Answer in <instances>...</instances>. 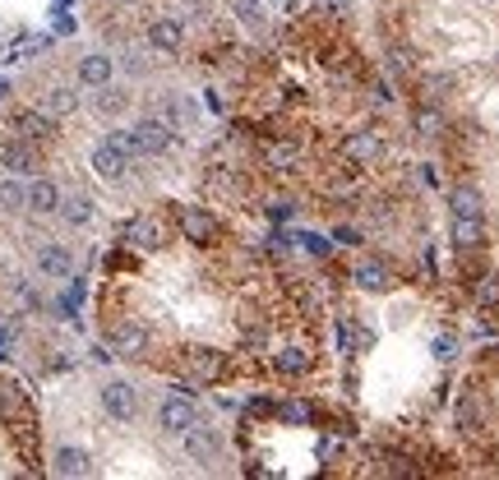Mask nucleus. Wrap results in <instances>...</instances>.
Here are the masks:
<instances>
[{"mask_svg": "<svg viewBox=\"0 0 499 480\" xmlns=\"http://www.w3.org/2000/svg\"><path fill=\"white\" fill-rule=\"evenodd\" d=\"M226 351H217V346H185L180 351V379L189 383V388H213V383H222L226 379Z\"/></svg>", "mask_w": 499, "mask_h": 480, "instance_id": "f257e3e1", "label": "nucleus"}, {"mask_svg": "<svg viewBox=\"0 0 499 480\" xmlns=\"http://www.w3.org/2000/svg\"><path fill=\"white\" fill-rule=\"evenodd\" d=\"M121 139H125V148L134 157H162L176 143V130L167 125L162 115H143V120H134L130 130H121Z\"/></svg>", "mask_w": 499, "mask_h": 480, "instance_id": "f03ea898", "label": "nucleus"}, {"mask_svg": "<svg viewBox=\"0 0 499 480\" xmlns=\"http://www.w3.org/2000/svg\"><path fill=\"white\" fill-rule=\"evenodd\" d=\"M130 167H134V152L125 148L121 130L116 134H106L97 148H93V176L106 180V185H125L130 180Z\"/></svg>", "mask_w": 499, "mask_h": 480, "instance_id": "7ed1b4c3", "label": "nucleus"}, {"mask_svg": "<svg viewBox=\"0 0 499 480\" xmlns=\"http://www.w3.org/2000/svg\"><path fill=\"white\" fill-rule=\"evenodd\" d=\"M121 240H125L134 254H158L167 240H171V231H167V222H162L158 213H134V217L121 226Z\"/></svg>", "mask_w": 499, "mask_h": 480, "instance_id": "20e7f679", "label": "nucleus"}, {"mask_svg": "<svg viewBox=\"0 0 499 480\" xmlns=\"http://www.w3.org/2000/svg\"><path fill=\"white\" fill-rule=\"evenodd\" d=\"M5 130L19 134V139H28V143H37V148H51L56 120H51L42 106H19V111H10V125H5Z\"/></svg>", "mask_w": 499, "mask_h": 480, "instance_id": "39448f33", "label": "nucleus"}, {"mask_svg": "<svg viewBox=\"0 0 499 480\" xmlns=\"http://www.w3.org/2000/svg\"><path fill=\"white\" fill-rule=\"evenodd\" d=\"M0 167H5L10 176H37V167H42V148L5 130L0 134Z\"/></svg>", "mask_w": 499, "mask_h": 480, "instance_id": "423d86ee", "label": "nucleus"}, {"mask_svg": "<svg viewBox=\"0 0 499 480\" xmlns=\"http://www.w3.org/2000/svg\"><path fill=\"white\" fill-rule=\"evenodd\" d=\"M180 444H185V457L189 462H217L222 457V448H226V438H222V429L217 425H204V420H195L185 434H180Z\"/></svg>", "mask_w": 499, "mask_h": 480, "instance_id": "0eeeda50", "label": "nucleus"}, {"mask_svg": "<svg viewBox=\"0 0 499 480\" xmlns=\"http://www.w3.org/2000/svg\"><path fill=\"white\" fill-rule=\"evenodd\" d=\"M176 226H180V240H189V245H213L217 240V217L199 204H180L176 208Z\"/></svg>", "mask_w": 499, "mask_h": 480, "instance_id": "6e6552de", "label": "nucleus"}, {"mask_svg": "<svg viewBox=\"0 0 499 480\" xmlns=\"http://www.w3.org/2000/svg\"><path fill=\"white\" fill-rule=\"evenodd\" d=\"M195 420H199V402H195L189 392H167V397H162V407H158V425H162L167 434H185Z\"/></svg>", "mask_w": 499, "mask_h": 480, "instance_id": "1a4fd4ad", "label": "nucleus"}, {"mask_svg": "<svg viewBox=\"0 0 499 480\" xmlns=\"http://www.w3.org/2000/svg\"><path fill=\"white\" fill-rule=\"evenodd\" d=\"M102 411H106L111 420L130 425V420L139 416V392H134V383H125V379H111V383L102 388Z\"/></svg>", "mask_w": 499, "mask_h": 480, "instance_id": "9d476101", "label": "nucleus"}, {"mask_svg": "<svg viewBox=\"0 0 499 480\" xmlns=\"http://www.w3.org/2000/svg\"><path fill=\"white\" fill-rule=\"evenodd\" d=\"M148 47L158 51V56H176L185 47V23L176 14H158V19H148Z\"/></svg>", "mask_w": 499, "mask_h": 480, "instance_id": "9b49d317", "label": "nucleus"}, {"mask_svg": "<svg viewBox=\"0 0 499 480\" xmlns=\"http://www.w3.org/2000/svg\"><path fill=\"white\" fill-rule=\"evenodd\" d=\"M383 157V139L374 130H352L347 139H342V162L347 167H370Z\"/></svg>", "mask_w": 499, "mask_h": 480, "instance_id": "f8f14e48", "label": "nucleus"}, {"mask_svg": "<svg viewBox=\"0 0 499 480\" xmlns=\"http://www.w3.org/2000/svg\"><path fill=\"white\" fill-rule=\"evenodd\" d=\"M106 342H111V351H116V355L134 360V355H143V351H148V328H143V324H134V318H121V324H111Z\"/></svg>", "mask_w": 499, "mask_h": 480, "instance_id": "ddd939ff", "label": "nucleus"}, {"mask_svg": "<svg viewBox=\"0 0 499 480\" xmlns=\"http://www.w3.org/2000/svg\"><path fill=\"white\" fill-rule=\"evenodd\" d=\"M352 282L361 291H370V296H383V291H393V268L383 263V259H356Z\"/></svg>", "mask_w": 499, "mask_h": 480, "instance_id": "4468645a", "label": "nucleus"}, {"mask_svg": "<svg viewBox=\"0 0 499 480\" xmlns=\"http://www.w3.org/2000/svg\"><path fill=\"white\" fill-rule=\"evenodd\" d=\"M28 213H37V217H51V213H60V185L56 180H47V176H32L28 180V204H23Z\"/></svg>", "mask_w": 499, "mask_h": 480, "instance_id": "2eb2a0df", "label": "nucleus"}, {"mask_svg": "<svg viewBox=\"0 0 499 480\" xmlns=\"http://www.w3.org/2000/svg\"><path fill=\"white\" fill-rule=\"evenodd\" d=\"M158 115L167 120V125H171L176 134H185V130H195V125H199V106H195V102H189V97H180V93L162 97Z\"/></svg>", "mask_w": 499, "mask_h": 480, "instance_id": "dca6fc26", "label": "nucleus"}, {"mask_svg": "<svg viewBox=\"0 0 499 480\" xmlns=\"http://www.w3.org/2000/svg\"><path fill=\"white\" fill-rule=\"evenodd\" d=\"M69 268H74V254L65 245H56V240L37 250V272L42 277H69Z\"/></svg>", "mask_w": 499, "mask_h": 480, "instance_id": "f3484780", "label": "nucleus"}, {"mask_svg": "<svg viewBox=\"0 0 499 480\" xmlns=\"http://www.w3.org/2000/svg\"><path fill=\"white\" fill-rule=\"evenodd\" d=\"M453 245L457 250H481L485 245V222L481 217H453Z\"/></svg>", "mask_w": 499, "mask_h": 480, "instance_id": "a211bd4d", "label": "nucleus"}, {"mask_svg": "<svg viewBox=\"0 0 499 480\" xmlns=\"http://www.w3.org/2000/svg\"><path fill=\"white\" fill-rule=\"evenodd\" d=\"M42 111H47L51 120L74 115V111H79V93H74L69 84H51V88H47V97H42Z\"/></svg>", "mask_w": 499, "mask_h": 480, "instance_id": "6ab92c4d", "label": "nucleus"}, {"mask_svg": "<svg viewBox=\"0 0 499 480\" xmlns=\"http://www.w3.org/2000/svg\"><path fill=\"white\" fill-rule=\"evenodd\" d=\"M273 370L287 374V379L310 374V351H305V346H282V351H273Z\"/></svg>", "mask_w": 499, "mask_h": 480, "instance_id": "aec40b11", "label": "nucleus"}, {"mask_svg": "<svg viewBox=\"0 0 499 480\" xmlns=\"http://www.w3.org/2000/svg\"><path fill=\"white\" fill-rule=\"evenodd\" d=\"M111 56H102V51H93V56H84L79 60V84L84 88H102V84H111Z\"/></svg>", "mask_w": 499, "mask_h": 480, "instance_id": "412c9836", "label": "nucleus"}, {"mask_svg": "<svg viewBox=\"0 0 499 480\" xmlns=\"http://www.w3.org/2000/svg\"><path fill=\"white\" fill-rule=\"evenodd\" d=\"M300 162V148L287 143V139H268L263 143V167H273V171H291Z\"/></svg>", "mask_w": 499, "mask_h": 480, "instance_id": "4be33fe9", "label": "nucleus"}, {"mask_svg": "<svg viewBox=\"0 0 499 480\" xmlns=\"http://www.w3.org/2000/svg\"><path fill=\"white\" fill-rule=\"evenodd\" d=\"M448 204H453V217H481L485 213V198H481L476 185H457L448 194Z\"/></svg>", "mask_w": 499, "mask_h": 480, "instance_id": "5701e85b", "label": "nucleus"}, {"mask_svg": "<svg viewBox=\"0 0 499 480\" xmlns=\"http://www.w3.org/2000/svg\"><path fill=\"white\" fill-rule=\"evenodd\" d=\"M125 106H130V93H125V88H116V84H102V88L93 93V111H97V115H106V120H111V115H121Z\"/></svg>", "mask_w": 499, "mask_h": 480, "instance_id": "b1692460", "label": "nucleus"}, {"mask_svg": "<svg viewBox=\"0 0 499 480\" xmlns=\"http://www.w3.org/2000/svg\"><path fill=\"white\" fill-rule=\"evenodd\" d=\"M60 217H65L69 226H88V222H93V198H88V194L60 198Z\"/></svg>", "mask_w": 499, "mask_h": 480, "instance_id": "393cba45", "label": "nucleus"}, {"mask_svg": "<svg viewBox=\"0 0 499 480\" xmlns=\"http://www.w3.org/2000/svg\"><path fill=\"white\" fill-rule=\"evenodd\" d=\"M28 204V185L23 180H0V213H19Z\"/></svg>", "mask_w": 499, "mask_h": 480, "instance_id": "a878e982", "label": "nucleus"}, {"mask_svg": "<svg viewBox=\"0 0 499 480\" xmlns=\"http://www.w3.org/2000/svg\"><path fill=\"white\" fill-rule=\"evenodd\" d=\"M56 475H88V453L60 448V453H56Z\"/></svg>", "mask_w": 499, "mask_h": 480, "instance_id": "bb28decb", "label": "nucleus"}, {"mask_svg": "<svg viewBox=\"0 0 499 480\" xmlns=\"http://www.w3.org/2000/svg\"><path fill=\"white\" fill-rule=\"evenodd\" d=\"M416 134H426V139L444 134V111L439 106H416Z\"/></svg>", "mask_w": 499, "mask_h": 480, "instance_id": "cd10ccee", "label": "nucleus"}, {"mask_svg": "<svg viewBox=\"0 0 499 480\" xmlns=\"http://www.w3.org/2000/svg\"><path fill=\"white\" fill-rule=\"evenodd\" d=\"M476 305L481 309H499V277H481L476 282Z\"/></svg>", "mask_w": 499, "mask_h": 480, "instance_id": "c85d7f7f", "label": "nucleus"}, {"mask_svg": "<svg viewBox=\"0 0 499 480\" xmlns=\"http://www.w3.org/2000/svg\"><path fill=\"white\" fill-rule=\"evenodd\" d=\"M278 416L305 425V420H315V407H310V402H278Z\"/></svg>", "mask_w": 499, "mask_h": 480, "instance_id": "c756f323", "label": "nucleus"}, {"mask_svg": "<svg viewBox=\"0 0 499 480\" xmlns=\"http://www.w3.org/2000/svg\"><path fill=\"white\" fill-rule=\"evenodd\" d=\"M236 19L250 23V28H259L263 23V5H259V0H236Z\"/></svg>", "mask_w": 499, "mask_h": 480, "instance_id": "7c9ffc66", "label": "nucleus"}, {"mask_svg": "<svg viewBox=\"0 0 499 480\" xmlns=\"http://www.w3.org/2000/svg\"><path fill=\"white\" fill-rule=\"evenodd\" d=\"M430 351H435V360H453V355H457V333H439V337L430 342Z\"/></svg>", "mask_w": 499, "mask_h": 480, "instance_id": "2f4dec72", "label": "nucleus"}, {"mask_svg": "<svg viewBox=\"0 0 499 480\" xmlns=\"http://www.w3.org/2000/svg\"><path fill=\"white\" fill-rule=\"evenodd\" d=\"M476 411H481L476 397H463V402H457V420H463V429H476Z\"/></svg>", "mask_w": 499, "mask_h": 480, "instance_id": "473e14b6", "label": "nucleus"}, {"mask_svg": "<svg viewBox=\"0 0 499 480\" xmlns=\"http://www.w3.org/2000/svg\"><path fill=\"white\" fill-rule=\"evenodd\" d=\"M296 240H300V245H305V250H310V254H319V259H324V254L333 250V245H328V240H324V235H315V231H305V235H296Z\"/></svg>", "mask_w": 499, "mask_h": 480, "instance_id": "72a5a7b5", "label": "nucleus"}, {"mask_svg": "<svg viewBox=\"0 0 499 480\" xmlns=\"http://www.w3.org/2000/svg\"><path fill=\"white\" fill-rule=\"evenodd\" d=\"M291 213H296L291 198H268V217H273V222H287Z\"/></svg>", "mask_w": 499, "mask_h": 480, "instance_id": "f704fd0d", "label": "nucleus"}, {"mask_svg": "<svg viewBox=\"0 0 499 480\" xmlns=\"http://www.w3.org/2000/svg\"><path fill=\"white\" fill-rule=\"evenodd\" d=\"M337 245H361V231H352V226H337Z\"/></svg>", "mask_w": 499, "mask_h": 480, "instance_id": "c9c22d12", "label": "nucleus"}, {"mask_svg": "<svg viewBox=\"0 0 499 480\" xmlns=\"http://www.w3.org/2000/svg\"><path fill=\"white\" fill-rule=\"evenodd\" d=\"M263 342H268V333H263V328H250V333H245V346H250V351H259Z\"/></svg>", "mask_w": 499, "mask_h": 480, "instance_id": "e433bc0d", "label": "nucleus"}, {"mask_svg": "<svg viewBox=\"0 0 499 480\" xmlns=\"http://www.w3.org/2000/svg\"><path fill=\"white\" fill-rule=\"evenodd\" d=\"M56 32H60V37L74 32V19H69V14H56Z\"/></svg>", "mask_w": 499, "mask_h": 480, "instance_id": "4c0bfd02", "label": "nucleus"}, {"mask_svg": "<svg viewBox=\"0 0 499 480\" xmlns=\"http://www.w3.org/2000/svg\"><path fill=\"white\" fill-rule=\"evenodd\" d=\"M116 5H139V0H116Z\"/></svg>", "mask_w": 499, "mask_h": 480, "instance_id": "58836bf2", "label": "nucleus"}, {"mask_svg": "<svg viewBox=\"0 0 499 480\" xmlns=\"http://www.w3.org/2000/svg\"><path fill=\"white\" fill-rule=\"evenodd\" d=\"M5 93H10V84H0V97H5Z\"/></svg>", "mask_w": 499, "mask_h": 480, "instance_id": "ea45409f", "label": "nucleus"}]
</instances>
